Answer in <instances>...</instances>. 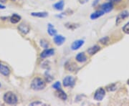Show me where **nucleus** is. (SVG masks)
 <instances>
[{"label":"nucleus","mask_w":129,"mask_h":106,"mask_svg":"<svg viewBox=\"0 0 129 106\" xmlns=\"http://www.w3.org/2000/svg\"><path fill=\"white\" fill-rule=\"evenodd\" d=\"M75 59H76V60H77L78 62L83 63V62H85L87 61V57H86L85 54L84 52H80V53H78V54L76 55Z\"/></svg>","instance_id":"obj_13"},{"label":"nucleus","mask_w":129,"mask_h":106,"mask_svg":"<svg viewBox=\"0 0 129 106\" xmlns=\"http://www.w3.org/2000/svg\"><path fill=\"white\" fill-rule=\"evenodd\" d=\"M101 9L103 10L105 13H108L110 12L111 11H112V9H113V3L111 2H106L104 3L101 6Z\"/></svg>","instance_id":"obj_7"},{"label":"nucleus","mask_w":129,"mask_h":106,"mask_svg":"<svg viewBox=\"0 0 129 106\" xmlns=\"http://www.w3.org/2000/svg\"><path fill=\"white\" fill-rule=\"evenodd\" d=\"M12 1H15V0H12Z\"/></svg>","instance_id":"obj_34"},{"label":"nucleus","mask_w":129,"mask_h":106,"mask_svg":"<svg viewBox=\"0 0 129 106\" xmlns=\"http://www.w3.org/2000/svg\"><path fill=\"white\" fill-rule=\"evenodd\" d=\"M129 17V12L127 10H124L121 12L120 14H118L115 19V24L117 26H118L120 23H122L125 19Z\"/></svg>","instance_id":"obj_3"},{"label":"nucleus","mask_w":129,"mask_h":106,"mask_svg":"<svg viewBox=\"0 0 129 106\" xmlns=\"http://www.w3.org/2000/svg\"><path fill=\"white\" fill-rule=\"evenodd\" d=\"M55 54V50L54 49H45L44 51H42L40 54V57L42 58H47L51 56L54 55Z\"/></svg>","instance_id":"obj_9"},{"label":"nucleus","mask_w":129,"mask_h":106,"mask_svg":"<svg viewBox=\"0 0 129 106\" xmlns=\"http://www.w3.org/2000/svg\"><path fill=\"white\" fill-rule=\"evenodd\" d=\"M56 95L59 97L60 99L62 100H66L68 99V95H67V94H66L62 90H61V89L57 90V92H56Z\"/></svg>","instance_id":"obj_16"},{"label":"nucleus","mask_w":129,"mask_h":106,"mask_svg":"<svg viewBox=\"0 0 129 106\" xmlns=\"http://www.w3.org/2000/svg\"><path fill=\"white\" fill-rule=\"evenodd\" d=\"M65 67H66V69H68L69 71H74L76 68V65L74 64L73 62H68L65 65Z\"/></svg>","instance_id":"obj_20"},{"label":"nucleus","mask_w":129,"mask_h":106,"mask_svg":"<svg viewBox=\"0 0 129 106\" xmlns=\"http://www.w3.org/2000/svg\"><path fill=\"white\" fill-rule=\"evenodd\" d=\"M46 87V83L40 78H35L33 79L31 83V88L34 90H42Z\"/></svg>","instance_id":"obj_1"},{"label":"nucleus","mask_w":129,"mask_h":106,"mask_svg":"<svg viewBox=\"0 0 129 106\" xmlns=\"http://www.w3.org/2000/svg\"><path fill=\"white\" fill-rule=\"evenodd\" d=\"M98 2H99V0H95V1H94V2H93V3H92V6H93V7H95V6H96L97 5H98Z\"/></svg>","instance_id":"obj_29"},{"label":"nucleus","mask_w":129,"mask_h":106,"mask_svg":"<svg viewBox=\"0 0 129 106\" xmlns=\"http://www.w3.org/2000/svg\"><path fill=\"white\" fill-rule=\"evenodd\" d=\"M75 84V80L73 76H66L63 79V85L64 87H73Z\"/></svg>","instance_id":"obj_5"},{"label":"nucleus","mask_w":129,"mask_h":106,"mask_svg":"<svg viewBox=\"0 0 129 106\" xmlns=\"http://www.w3.org/2000/svg\"><path fill=\"white\" fill-rule=\"evenodd\" d=\"M53 40H54V42L55 43V45H57V46H60V45H63V43L66 40V38L62 35L56 34L55 36H54Z\"/></svg>","instance_id":"obj_8"},{"label":"nucleus","mask_w":129,"mask_h":106,"mask_svg":"<svg viewBox=\"0 0 129 106\" xmlns=\"http://www.w3.org/2000/svg\"><path fill=\"white\" fill-rule=\"evenodd\" d=\"M127 84H128V85H129V80H127Z\"/></svg>","instance_id":"obj_32"},{"label":"nucleus","mask_w":129,"mask_h":106,"mask_svg":"<svg viewBox=\"0 0 129 106\" xmlns=\"http://www.w3.org/2000/svg\"><path fill=\"white\" fill-rule=\"evenodd\" d=\"M18 29L20 32H22L24 34H27L30 31V28L28 26L27 24L21 23L19 24Z\"/></svg>","instance_id":"obj_10"},{"label":"nucleus","mask_w":129,"mask_h":106,"mask_svg":"<svg viewBox=\"0 0 129 106\" xmlns=\"http://www.w3.org/2000/svg\"><path fill=\"white\" fill-rule=\"evenodd\" d=\"M64 2L63 0H60L58 2H56L55 4L52 5V7L57 11H62L64 9Z\"/></svg>","instance_id":"obj_14"},{"label":"nucleus","mask_w":129,"mask_h":106,"mask_svg":"<svg viewBox=\"0 0 129 106\" xmlns=\"http://www.w3.org/2000/svg\"><path fill=\"white\" fill-rule=\"evenodd\" d=\"M31 15L32 17H36L40 18H45L48 16V13L45 12H32Z\"/></svg>","instance_id":"obj_17"},{"label":"nucleus","mask_w":129,"mask_h":106,"mask_svg":"<svg viewBox=\"0 0 129 106\" xmlns=\"http://www.w3.org/2000/svg\"><path fill=\"white\" fill-rule=\"evenodd\" d=\"M100 50H101V47L98 45H94V46L90 47V48H88V50L87 51H88V53L90 55H94Z\"/></svg>","instance_id":"obj_15"},{"label":"nucleus","mask_w":129,"mask_h":106,"mask_svg":"<svg viewBox=\"0 0 129 106\" xmlns=\"http://www.w3.org/2000/svg\"><path fill=\"white\" fill-rule=\"evenodd\" d=\"M85 44V41L83 40H77L74 41L71 45V50L73 51L78 50Z\"/></svg>","instance_id":"obj_6"},{"label":"nucleus","mask_w":129,"mask_h":106,"mask_svg":"<svg viewBox=\"0 0 129 106\" xmlns=\"http://www.w3.org/2000/svg\"><path fill=\"white\" fill-rule=\"evenodd\" d=\"M6 8V7L4 6V5H2V4H0V9H5Z\"/></svg>","instance_id":"obj_30"},{"label":"nucleus","mask_w":129,"mask_h":106,"mask_svg":"<svg viewBox=\"0 0 129 106\" xmlns=\"http://www.w3.org/2000/svg\"><path fill=\"white\" fill-rule=\"evenodd\" d=\"M0 2H2V3H6L7 2V0H0Z\"/></svg>","instance_id":"obj_31"},{"label":"nucleus","mask_w":129,"mask_h":106,"mask_svg":"<svg viewBox=\"0 0 129 106\" xmlns=\"http://www.w3.org/2000/svg\"><path fill=\"white\" fill-rule=\"evenodd\" d=\"M104 14H105V12L103 10H101H101H97V11L92 12V14H90V18L92 20H95V19H97L101 17L102 16H103Z\"/></svg>","instance_id":"obj_12"},{"label":"nucleus","mask_w":129,"mask_h":106,"mask_svg":"<svg viewBox=\"0 0 129 106\" xmlns=\"http://www.w3.org/2000/svg\"><path fill=\"white\" fill-rule=\"evenodd\" d=\"M4 101L8 105H16L18 102L17 97L14 92H7L5 93L3 97Z\"/></svg>","instance_id":"obj_2"},{"label":"nucleus","mask_w":129,"mask_h":106,"mask_svg":"<svg viewBox=\"0 0 129 106\" xmlns=\"http://www.w3.org/2000/svg\"><path fill=\"white\" fill-rule=\"evenodd\" d=\"M45 105L43 102H42L40 101H35V102H31L30 104H29V105H32V106H34V105Z\"/></svg>","instance_id":"obj_26"},{"label":"nucleus","mask_w":129,"mask_h":106,"mask_svg":"<svg viewBox=\"0 0 129 106\" xmlns=\"http://www.w3.org/2000/svg\"><path fill=\"white\" fill-rule=\"evenodd\" d=\"M52 88H54V89H55V90H60L61 89V83L59 81H57L56 83H55L53 84V85H52Z\"/></svg>","instance_id":"obj_25"},{"label":"nucleus","mask_w":129,"mask_h":106,"mask_svg":"<svg viewBox=\"0 0 129 106\" xmlns=\"http://www.w3.org/2000/svg\"><path fill=\"white\" fill-rule=\"evenodd\" d=\"M2 87V85H1V83H0V88Z\"/></svg>","instance_id":"obj_33"},{"label":"nucleus","mask_w":129,"mask_h":106,"mask_svg":"<svg viewBox=\"0 0 129 106\" xmlns=\"http://www.w3.org/2000/svg\"><path fill=\"white\" fill-rule=\"evenodd\" d=\"M0 73L3 75L4 76L7 77L10 74V69L7 65H4L2 63H0Z\"/></svg>","instance_id":"obj_11"},{"label":"nucleus","mask_w":129,"mask_h":106,"mask_svg":"<svg viewBox=\"0 0 129 106\" xmlns=\"http://www.w3.org/2000/svg\"><path fill=\"white\" fill-rule=\"evenodd\" d=\"M123 32L125 34H129V22L125 24L124 26L123 27Z\"/></svg>","instance_id":"obj_24"},{"label":"nucleus","mask_w":129,"mask_h":106,"mask_svg":"<svg viewBox=\"0 0 129 106\" xmlns=\"http://www.w3.org/2000/svg\"><path fill=\"white\" fill-rule=\"evenodd\" d=\"M21 20V17L17 14H13L10 17V22L12 24H17Z\"/></svg>","instance_id":"obj_19"},{"label":"nucleus","mask_w":129,"mask_h":106,"mask_svg":"<svg viewBox=\"0 0 129 106\" xmlns=\"http://www.w3.org/2000/svg\"><path fill=\"white\" fill-rule=\"evenodd\" d=\"M47 32L50 36H55L57 34V30H56L54 26L51 24H48V29H47Z\"/></svg>","instance_id":"obj_18"},{"label":"nucleus","mask_w":129,"mask_h":106,"mask_svg":"<svg viewBox=\"0 0 129 106\" xmlns=\"http://www.w3.org/2000/svg\"><path fill=\"white\" fill-rule=\"evenodd\" d=\"M89 0H79L80 4H85L86 2H88Z\"/></svg>","instance_id":"obj_28"},{"label":"nucleus","mask_w":129,"mask_h":106,"mask_svg":"<svg viewBox=\"0 0 129 106\" xmlns=\"http://www.w3.org/2000/svg\"><path fill=\"white\" fill-rule=\"evenodd\" d=\"M109 40H110L109 37H103V38H101V39L100 40V42H101V44H103V45H107V44H108Z\"/></svg>","instance_id":"obj_22"},{"label":"nucleus","mask_w":129,"mask_h":106,"mask_svg":"<svg viewBox=\"0 0 129 106\" xmlns=\"http://www.w3.org/2000/svg\"><path fill=\"white\" fill-rule=\"evenodd\" d=\"M106 90L109 92H113L116 90V85L115 84H111L106 87Z\"/></svg>","instance_id":"obj_21"},{"label":"nucleus","mask_w":129,"mask_h":106,"mask_svg":"<svg viewBox=\"0 0 129 106\" xmlns=\"http://www.w3.org/2000/svg\"><path fill=\"white\" fill-rule=\"evenodd\" d=\"M106 95V90L105 89L103 88H98L97 90L95 92V95H94V99L97 100V101H101L104 98Z\"/></svg>","instance_id":"obj_4"},{"label":"nucleus","mask_w":129,"mask_h":106,"mask_svg":"<svg viewBox=\"0 0 129 106\" xmlns=\"http://www.w3.org/2000/svg\"><path fill=\"white\" fill-rule=\"evenodd\" d=\"M121 0H109V2H111L112 3H118L120 2Z\"/></svg>","instance_id":"obj_27"},{"label":"nucleus","mask_w":129,"mask_h":106,"mask_svg":"<svg viewBox=\"0 0 129 106\" xmlns=\"http://www.w3.org/2000/svg\"><path fill=\"white\" fill-rule=\"evenodd\" d=\"M40 45H41V46L43 48H45V49H47L48 47H49V43H48V42L46 41V40H40Z\"/></svg>","instance_id":"obj_23"}]
</instances>
